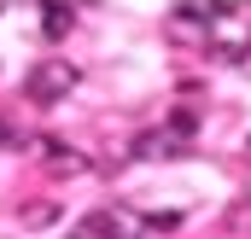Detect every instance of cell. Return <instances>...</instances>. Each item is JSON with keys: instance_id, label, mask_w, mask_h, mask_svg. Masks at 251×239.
Here are the masks:
<instances>
[{"instance_id": "obj_11", "label": "cell", "mask_w": 251, "mask_h": 239, "mask_svg": "<svg viewBox=\"0 0 251 239\" xmlns=\"http://www.w3.org/2000/svg\"><path fill=\"white\" fill-rule=\"evenodd\" d=\"M12 140H18V128H12V122L0 117V146H12Z\"/></svg>"}, {"instance_id": "obj_6", "label": "cell", "mask_w": 251, "mask_h": 239, "mask_svg": "<svg viewBox=\"0 0 251 239\" xmlns=\"http://www.w3.org/2000/svg\"><path fill=\"white\" fill-rule=\"evenodd\" d=\"M170 41H176V47H210V24H199V18H187V12H176Z\"/></svg>"}, {"instance_id": "obj_1", "label": "cell", "mask_w": 251, "mask_h": 239, "mask_svg": "<svg viewBox=\"0 0 251 239\" xmlns=\"http://www.w3.org/2000/svg\"><path fill=\"white\" fill-rule=\"evenodd\" d=\"M76 82H82V70L70 59H41L29 76H24V99H35V105H59L64 94H76Z\"/></svg>"}, {"instance_id": "obj_12", "label": "cell", "mask_w": 251, "mask_h": 239, "mask_svg": "<svg viewBox=\"0 0 251 239\" xmlns=\"http://www.w3.org/2000/svg\"><path fill=\"white\" fill-rule=\"evenodd\" d=\"M111 239H128V234H111ZM134 239H158V234H134Z\"/></svg>"}, {"instance_id": "obj_4", "label": "cell", "mask_w": 251, "mask_h": 239, "mask_svg": "<svg viewBox=\"0 0 251 239\" xmlns=\"http://www.w3.org/2000/svg\"><path fill=\"white\" fill-rule=\"evenodd\" d=\"M47 169L59 181H82L94 164H88V152H76V146H53V152H47Z\"/></svg>"}, {"instance_id": "obj_10", "label": "cell", "mask_w": 251, "mask_h": 239, "mask_svg": "<svg viewBox=\"0 0 251 239\" xmlns=\"http://www.w3.org/2000/svg\"><path fill=\"white\" fill-rule=\"evenodd\" d=\"M164 128H176L181 140H193V134H199V117H193V111H176V117L164 122Z\"/></svg>"}, {"instance_id": "obj_3", "label": "cell", "mask_w": 251, "mask_h": 239, "mask_svg": "<svg viewBox=\"0 0 251 239\" xmlns=\"http://www.w3.org/2000/svg\"><path fill=\"white\" fill-rule=\"evenodd\" d=\"M76 29V6L70 0H41V35L47 41H64Z\"/></svg>"}, {"instance_id": "obj_2", "label": "cell", "mask_w": 251, "mask_h": 239, "mask_svg": "<svg viewBox=\"0 0 251 239\" xmlns=\"http://www.w3.org/2000/svg\"><path fill=\"white\" fill-rule=\"evenodd\" d=\"M176 152H187V140H181L176 128H146V134L134 140V158H176Z\"/></svg>"}, {"instance_id": "obj_8", "label": "cell", "mask_w": 251, "mask_h": 239, "mask_svg": "<svg viewBox=\"0 0 251 239\" xmlns=\"http://www.w3.org/2000/svg\"><path fill=\"white\" fill-rule=\"evenodd\" d=\"M18 216H24V228H53V222H59V210H53V204H24Z\"/></svg>"}, {"instance_id": "obj_9", "label": "cell", "mask_w": 251, "mask_h": 239, "mask_svg": "<svg viewBox=\"0 0 251 239\" xmlns=\"http://www.w3.org/2000/svg\"><path fill=\"white\" fill-rule=\"evenodd\" d=\"M181 228V210H158V216H146V234H176Z\"/></svg>"}, {"instance_id": "obj_7", "label": "cell", "mask_w": 251, "mask_h": 239, "mask_svg": "<svg viewBox=\"0 0 251 239\" xmlns=\"http://www.w3.org/2000/svg\"><path fill=\"white\" fill-rule=\"evenodd\" d=\"M176 12H187L199 24H222L228 18V0H176Z\"/></svg>"}, {"instance_id": "obj_5", "label": "cell", "mask_w": 251, "mask_h": 239, "mask_svg": "<svg viewBox=\"0 0 251 239\" xmlns=\"http://www.w3.org/2000/svg\"><path fill=\"white\" fill-rule=\"evenodd\" d=\"M123 234V222H117V210H88L76 228H70V239H111Z\"/></svg>"}]
</instances>
